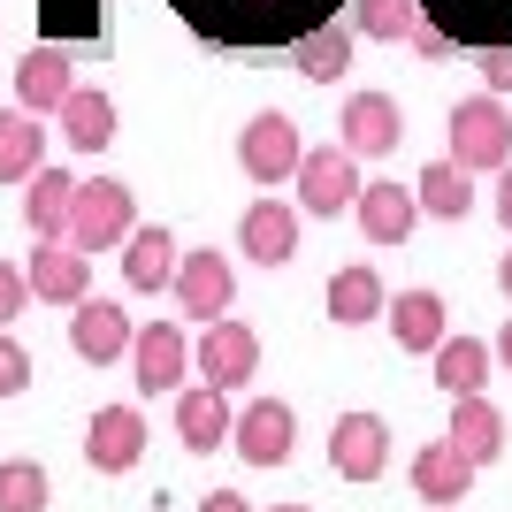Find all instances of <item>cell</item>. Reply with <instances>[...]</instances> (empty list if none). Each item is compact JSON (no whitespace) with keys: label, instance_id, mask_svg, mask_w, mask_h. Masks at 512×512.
<instances>
[{"label":"cell","instance_id":"cell-18","mask_svg":"<svg viewBox=\"0 0 512 512\" xmlns=\"http://www.w3.org/2000/svg\"><path fill=\"white\" fill-rule=\"evenodd\" d=\"M176 245L169 237V222H130V237H123V283L130 291H161V283L176 276Z\"/></svg>","mask_w":512,"mask_h":512},{"label":"cell","instance_id":"cell-20","mask_svg":"<svg viewBox=\"0 0 512 512\" xmlns=\"http://www.w3.org/2000/svg\"><path fill=\"white\" fill-rule=\"evenodd\" d=\"M69 54L62 46H31L23 54V69H16V107H31V115H54V107L69 100Z\"/></svg>","mask_w":512,"mask_h":512},{"label":"cell","instance_id":"cell-37","mask_svg":"<svg viewBox=\"0 0 512 512\" xmlns=\"http://www.w3.org/2000/svg\"><path fill=\"white\" fill-rule=\"evenodd\" d=\"M497 291H505V299H512V253L497 260Z\"/></svg>","mask_w":512,"mask_h":512},{"label":"cell","instance_id":"cell-34","mask_svg":"<svg viewBox=\"0 0 512 512\" xmlns=\"http://www.w3.org/2000/svg\"><path fill=\"white\" fill-rule=\"evenodd\" d=\"M497 222H505V230H512V161H505V169H497Z\"/></svg>","mask_w":512,"mask_h":512},{"label":"cell","instance_id":"cell-24","mask_svg":"<svg viewBox=\"0 0 512 512\" xmlns=\"http://www.w3.org/2000/svg\"><path fill=\"white\" fill-rule=\"evenodd\" d=\"M383 276H375V268H367V260H352V268H337V276H329V321H337V329H360V321H375L383 314Z\"/></svg>","mask_w":512,"mask_h":512},{"label":"cell","instance_id":"cell-23","mask_svg":"<svg viewBox=\"0 0 512 512\" xmlns=\"http://www.w3.org/2000/svg\"><path fill=\"white\" fill-rule=\"evenodd\" d=\"M54 123H62V138L77 153H100L107 138H115V100L107 92H92V85H69V100L54 107Z\"/></svg>","mask_w":512,"mask_h":512},{"label":"cell","instance_id":"cell-13","mask_svg":"<svg viewBox=\"0 0 512 512\" xmlns=\"http://www.w3.org/2000/svg\"><path fill=\"white\" fill-rule=\"evenodd\" d=\"M69 344H77V360H92V367H107V360H123L130 352V314L115 299H77L69 306Z\"/></svg>","mask_w":512,"mask_h":512},{"label":"cell","instance_id":"cell-1","mask_svg":"<svg viewBox=\"0 0 512 512\" xmlns=\"http://www.w3.org/2000/svg\"><path fill=\"white\" fill-rule=\"evenodd\" d=\"M444 161H459L467 176H497L512 161V115L497 107V92L451 107V153Z\"/></svg>","mask_w":512,"mask_h":512},{"label":"cell","instance_id":"cell-6","mask_svg":"<svg viewBox=\"0 0 512 512\" xmlns=\"http://www.w3.org/2000/svg\"><path fill=\"white\" fill-rule=\"evenodd\" d=\"M176 306L192 321H214L237 306V268L222 260V245H207V253H176V276H169Z\"/></svg>","mask_w":512,"mask_h":512},{"label":"cell","instance_id":"cell-21","mask_svg":"<svg viewBox=\"0 0 512 512\" xmlns=\"http://www.w3.org/2000/svg\"><path fill=\"white\" fill-rule=\"evenodd\" d=\"M413 490H421L428 505H459V497L474 490V467L451 451V436H436V444L413 451Z\"/></svg>","mask_w":512,"mask_h":512},{"label":"cell","instance_id":"cell-32","mask_svg":"<svg viewBox=\"0 0 512 512\" xmlns=\"http://www.w3.org/2000/svg\"><path fill=\"white\" fill-rule=\"evenodd\" d=\"M23 306H31V283H23V268H8V260H0V329H8Z\"/></svg>","mask_w":512,"mask_h":512},{"label":"cell","instance_id":"cell-22","mask_svg":"<svg viewBox=\"0 0 512 512\" xmlns=\"http://www.w3.org/2000/svg\"><path fill=\"white\" fill-rule=\"evenodd\" d=\"M23 184H31V192H23V222H31V237H62L69 230V199H77V176L39 161Z\"/></svg>","mask_w":512,"mask_h":512},{"label":"cell","instance_id":"cell-36","mask_svg":"<svg viewBox=\"0 0 512 512\" xmlns=\"http://www.w3.org/2000/svg\"><path fill=\"white\" fill-rule=\"evenodd\" d=\"M490 360H497V367H505V375H512V321H505V329H497V344H490Z\"/></svg>","mask_w":512,"mask_h":512},{"label":"cell","instance_id":"cell-30","mask_svg":"<svg viewBox=\"0 0 512 512\" xmlns=\"http://www.w3.org/2000/svg\"><path fill=\"white\" fill-rule=\"evenodd\" d=\"M0 512H46V467L39 459H0Z\"/></svg>","mask_w":512,"mask_h":512},{"label":"cell","instance_id":"cell-16","mask_svg":"<svg viewBox=\"0 0 512 512\" xmlns=\"http://www.w3.org/2000/svg\"><path fill=\"white\" fill-rule=\"evenodd\" d=\"M237 245H245L260 268H283V260L299 253V207H283V199H253L245 222H237Z\"/></svg>","mask_w":512,"mask_h":512},{"label":"cell","instance_id":"cell-4","mask_svg":"<svg viewBox=\"0 0 512 512\" xmlns=\"http://www.w3.org/2000/svg\"><path fill=\"white\" fill-rule=\"evenodd\" d=\"M192 367L207 375L214 390H245V383L260 375V337L245 329V321L214 314V321H207V337L192 344Z\"/></svg>","mask_w":512,"mask_h":512},{"label":"cell","instance_id":"cell-27","mask_svg":"<svg viewBox=\"0 0 512 512\" xmlns=\"http://www.w3.org/2000/svg\"><path fill=\"white\" fill-rule=\"evenodd\" d=\"M467 184L474 176L459 169V161H428L421 184H413V199H421V214H436V222H467V207H474Z\"/></svg>","mask_w":512,"mask_h":512},{"label":"cell","instance_id":"cell-35","mask_svg":"<svg viewBox=\"0 0 512 512\" xmlns=\"http://www.w3.org/2000/svg\"><path fill=\"white\" fill-rule=\"evenodd\" d=\"M199 512H253V505H245V497H237V490H214V497H207V505H199Z\"/></svg>","mask_w":512,"mask_h":512},{"label":"cell","instance_id":"cell-29","mask_svg":"<svg viewBox=\"0 0 512 512\" xmlns=\"http://www.w3.org/2000/svg\"><path fill=\"white\" fill-rule=\"evenodd\" d=\"M413 23H421V0H360V8H352V31H360V39H406Z\"/></svg>","mask_w":512,"mask_h":512},{"label":"cell","instance_id":"cell-14","mask_svg":"<svg viewBox=\"0 0 512 512\" xmlns=\"http://www.w3.org/2000/svg\"><path fill=\"white\" fill-rule=\"evenodd\" d=\"M352 214H360L367 245H406L413 222H421V199H413L406 184H360V192H352Z\"/></svg>","mask_w":512,"mask_h":512},{"label":"cell","instance_id":"cell-38","mask_svg":"<svg viewBox=\"0 0 512 512\" xmlns=\"http://www.w3.org/2000/svg\"><path fill=\"white\" fill-rule=\"evenodd\" d=\"M276 512H306V505H276Z\"/></svg>","mask_w":512,"mask_h":512},{"label":"cell","instance_id":"cell-7","mask_svg":"<svg viewBox=\"0 0 512 512\" xmlns=\"http://www.w3.org/2000/svg\"><path fill=\"white\" fill-rule=\"evenodd\" d=\"M398 138H406V115H398L390 92H352V100H344L337 146L352 153V161H383V153H398Z\"/></svg>","mask_w":512,"mask_h":512},{"label":"cell","instance_id":"cell-15","mask_svg":"<svg viewBox=\"0 0 512 512\" xmlns=\"http://www.w3.org/2000/svg\"><path fill=\"white\" fill-rule=\"evenodd\" d=\"M383 321H390V337H398V352H436L444 329H451V321H444V291H428V283L383 299Z\"/></svg>","mask_w":512,"mask_h":512},{"label":"cell","instance_id":"cell-17","mask_svg":"<svg viewBox=\"0 0 512 512\" xmlns=\"http://www.w3.org/2000/svg\"><path fill=\"white\" fill-rule=\"evenodd\" d=\"M451 451H459L467 467H490V459H505V413H497L482 390H467V398L451 406Z\"/></svg>","mask_w":512,"mask_h":512},{"label":"cell","instance_id":"cell-10","mask_svg":"<svg viewBox=\"0 0 512 512\" xmlns=\"http://www.w3.org/2000/svg\"><path fill=\"white\" fill-rule=\"evenodd\" d=\"M329 467H337L344 482H375V474L390 467V421L383 413H337V428H329Z\"/></svg>","mask_w":512,"mask_h":512},{"label":"cell","instance_id":"cell-5","mask_svg":"<svg viewBox=\"0 0 512 512\" xmlns=\"http://www.w3.org/2000/svg\"><path fill=\"white\" fill-rule=\"evenodd\" d=\"M299 153H306V138L283 107H260L253 123H245V138H237V161H245L253 184H283V176L299 169Z\"/></svg>","mask_w":512,"mask_h":512},{"label":"cell","instance_id":"cell-19","mask_svg":"<svg viewBox=\"0 0 512 512\" xmlns=\"http://www.w3.org/2000/svg\"><path fill=\"white\" fill-rule=\"evenodd\" d=\"M230 390H214V383H199V390H184L176 398V436H184V451H222L230 444Z\"/></svg>","mask_w":512,"mask_h":512},{"label":"cell","instance_id":"cell-33","mask_svg":"<svg viewBox=\"0 0 512 512\" xmlns=\"http://www.w3.org/2000/svg\"><path fill=\"white\" fill-rule=\"evenodd\" d=\"M482 85H490V92H512V46H490V54H482Z\"/></svg>","mask_w":512,"mask_h":512},{"label":"cell","instance_id":"cell-26","mask_svg":"<svg viewBox=\"0 0 512 512\" xmlns=\"http://www.w3.org/2000/svg\"><path fill=\"white\" fill-rule=\"evenodd\" d=\"M291 69H299V77H314V85H337L344 69H352V31H344V23L306 31V39L291 46Z\"/></svg>","mask_w":512,"mask_h":512},{"label":"cell","instance_id":"cell-25","mask_svg":"<svg viewBox=\"0 0 512 512\" xmlns=\"http://www.w3.org/2000/svg\"><path fill=\"white\" fill-rule=\"evenodd\" d=\"M46 161V130L31 107H0V184H23V176Z\"/></svg>","mask_w":512,"mask_h":512},{"label":"cell","instance_id":"cell-12","mask_svg":"<svg viewBox=\"0 0 512 512\" xmlns=\"http://www.w3.org/2000/svg\"><path fill=\"white\" fill-rule=\"evenodd\" d=\"M85 459H92V474H130L146 459V413L138 406H100L92 428H85Z\"/></svg>","mask_w":512,"mask_h":512},{"label":"cell","instance_id":"cell-8","mask_svg":"<svg viewBox=\"0 0 512 512\" xmlns=\"http://www.w3.org/2000/svg\"><path fill=\"white\" fill-rule=\"evenodd\" d=\"M230 444L245 467H283L291 451H299V413L283 406V398H253V406L230 421Z\"/></svg>","mask_w":512,"mask_h":512},{"label":"cell","instance_id":"cell-28","mask_svg":"<svg viewBox=\"0 0 512 512\" xmlns=\"http://www.w3.org/2000/svg\"><path fill=\"white\" fill-rule=\"evenodd\" d=\"M436 383H444L451 398L482 390V383H490V344H482V337H451V329H444V344H436Z\"/></svg>","mask_w":512,"mask_h":512},{"label":"cell","instance_id":"cell-9","mask_svg":"<svg viewBox=\"0 0 512 512\" xmlns=\"http://www.w3.org/2000/svg\"><path fill=\"white\" fill-rule=\"evenodd\" d=\"M299 207L306 214H344L352 207V192H360L367 176H360V161H352V153L344 146H314V153H299Z\"/></svg>","mask_w":512,"mask_h":512},{"label":"cell","instance_id":"cell-11","mask_svg":"<svg viewBox=\"0 0 512 512\" xmlns=\"http://www.w3.org/2000/svg\"><path fill=\"white\" fill-rule=\"evenodd\" d=\"M23 283H31V299H46V306H77L92 291V253H77L69 237H39Z\"/></svg>","mask_w":512,"mask_h":512},{"label":"cell","instance_id":"cell-31","mask_svg":"<svg viewBox=\"0 0 512 512\" xmlns=\"http://www.w3.org/2000/svg\"><path fill=\"white\" fill-rule=\"evenodd\" d=\"M31 390V352L16 337H0V398H23Z\"/></svg>","mask_w":512,"mask_h":512},{"label":"cell","instance_id":"cell-39","mask_svg":"<svg viewBox=\"0 0 512 512\" xmlns=\"http://www.w3.org/2000/svg\"><path fill=\"white\" fill-rule=\"evenodd\" d=\"M436 512H451V505H436Z\"/></svg>","mask_w":512,"mask_h":512},{"label":"cell","instance_id":"cell-3","mask_svg":"<svg viewBox=\"0 0 512 512\" xmlns=\"http://www.w3.org/2000/svg\"><path fill=\"white\" fill-rule=\"evenodd\" d=\"M123 360H130V383L146 398H161V390H184V375H192V337L176 321H146V329H130Z\"/></svg>","mask_w":512,"mask_h":512},{"label":"cell","instance_id":"cell-2","mask_svg":"<svg viewBox=\"0 0 512 512\" xmlns=\"http://www.w3.org/2000/svg\"><path fill=\"white\" fill-rule=\"evenodd\" d=\"M130 222H138V207H130V184H115V176H92V184H77V199H69V245L77 253H107V245H123Z\"/></svg>","mask_w":512,"mask_h":512}]
</instances>
